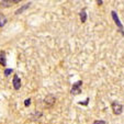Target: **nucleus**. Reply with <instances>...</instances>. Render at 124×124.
I'll return each instance as SVG.
<instances>
[{
	"label": "nucleus",
	"mask_w": 124,
	"mask_h": 124,
	"mask_svg": "<svg viewBox=\"0 0 124 124\" xmlns=\"http://www.w3.org/2000/svg\"><path fill=\"white\" fill-rule=\"evenodd\" d=\"M6 21H7V20H6L5 16H0V26H3V25H5Z\"/></svg>",
	"instance_id": "8"
},
{
	"label": "nucleus",
	"mask_w": 124,
	"mask_h": 124,
	"mask_svg": "<svg viewBox=\"0 0 124 124\" xmlns=\"http://www.w3.org/2000/svg\"><path fill=\"white\" fill-rule=\"evenodd\" d=\"M89 102V98L87 99L86 101H85V102H79V104H82V105H87V103Z\"/></svg>",
	"instance_id": "12"
},
{
	"label": "nucleus",
	"mask_w": 124,
	"mask_h": 124,
	"mask_svg": "<svg viewBox=\"0 0 124 124\" xmlns=\"http://www.w3.org/2000/svg\"><path fill=\"white\" fill-rule=\"evenodd\" d=\"M6 64H7V62H6V54L5 52H1L0 53V65L6 66Z\"/></svg>",
	"instance_id": "6"
},
{
	"label": "nucleus",
	"mask_w": 124,
	"mask_h": 124,
	"mask_svg": "<svg viewBox=\"0 0 124 124\" xmlns=\"http://www.w3.org/2000/svg\"><path fill=\"white\" fill-rule=\"evenodd\" d=\"M11 73H12V69H6L5 70V75L6 76H9Z\"/></svg>",
	"instance_id": "9"
},
{
	"label": "nucleus",
	"mask_w": 124,
	"mask_h": 124,
	"mask_svg": "<svg viewBox=\"0 0 124 124\" xmlns=\"http://www.w3.org/2000/svg\"><path fill=\"white\" fill-rule=\"evenodd\" d=\"M112 109H113L114 114H116V115H120L122 113V111H123V107H122V104H120L119 102H113Z\"/></svg>",
	"instance_id": "2"
},
{
	"label": "nucleus",
	"mask_w": 124,
	"mask_h": 124,
	"mask_svg": "<svg viewBox=\"0 0 124 124\" xmlns=\"http://www.w3.org/2000/svg\"><path fill=\"white\" fill-rule=\"evenodd\" d=\"M12 2H20V1H21V0H11Z\"/></svg>",
	"instance_id": "13"
},
{
	"label": "nucleus",
	"mask_w": 124,
	"mask_h": 124,
	"mask_svg": "<svg viewBox=\"0 0 124 124\" xmlns=\"http://www.w3.org/2000/svg\"><path fill=\"white\" fill-rule=\"evenodd\" d=\"M81 85H82L81 80L75 82V84L73 85V87H71V90H70L71 94H74V96H77V94H79L80 92H81V89H80V86H81Z\"/></svg>",
	"instance_id": "1"
},
{
	"label": "nucleus",
	"mask_w": 124,
	"mask_h": 124,
	"mask_svg": "<svg viewBox=\"0 0 124 124\" xmlns=\"http://www.w3.org/2000/svg\"><path fill=\"white\" fill-rule=\"evenodd\" d=\"M112 16H113V19H114V22L116 23V25L119 26V29L122 31V33L124 34V32H123V26H122V24H121V22H120L119 18H117V14L115 13V11H112Z\"/></svg>",
	"instance_id": "4"
},
{
	"label": "nucleus",
	"mask_w": 124,
	"mask_h": 124,
	"mask_svg": "<svg viewBox=\"0 0 124 124\" xmlns=\"http://www.w3.org/2000/svg\"><path fill=\"white\" fill-rule=\"evenodd\" d=\"M13 87L16 90H19L20 87H21V80H20L18 75H14V77H13Z\"/></svg>",
	"instance_id": "3"
},
{
	"label": "nucleus",
	"mask_w": 124,
	"mask_h": 124,
	"mask_svg": "<svg viewBox=\"0 0 124 124\" xmlns=\"http://www.w3.org/2000/svg\"><path fill=\"white\" fill-rule=\"evenodd\" d=\"M80 19H81V22H86L87 16H86V12H85V11H81V12H80Z\"/></svg>",
	"instance_id": "7"
},
{
	"label": "nucleus",
	"mask_w": 124,
	"mask_h": 124,
	"mask_svg": "<svg viewBox=\"0 0 124 124\" xmlns=\"http://www.w3.org/2000/svg\"><path fill=\"white\" fill-rule=\"evenodd\" d=\"M30 103H31V99H28V100L24 101V104H25V107H29V105H30Z\"/></svg>",
	"instance_id": "10"
},
{
	"label": "nucleus",
	"mask_w": 124,
	"mask_h": 124,
	"mask_svg": "<svg viewBox=\"0 0 124 124\" xmlns=\"http://www.w3.org/2000/svg\"><path fill=\"white\" fill-rule=\"evenodd\" d=\"M94 124H105V122L102 120H99V121H94Z\"/></svg>",
	"instance_id": "11"
},
{
	"label": "nucleus",
	"mask_w": 124,
	"mask_h": 124,
	"mask_svg": "<svg viewBox=\"0 0 124 124\" xmlns=\"http://www.w3.org/2000/svg\"><path fill=\"white\" fill-rule=\"evenodd\" d=\"M54 102H55V98L53 96L46 97V99L44 100V103L47 105V107H52V105L54 104Z\"/></svg>",
	"instance_id": "5"
}]
</instances>
